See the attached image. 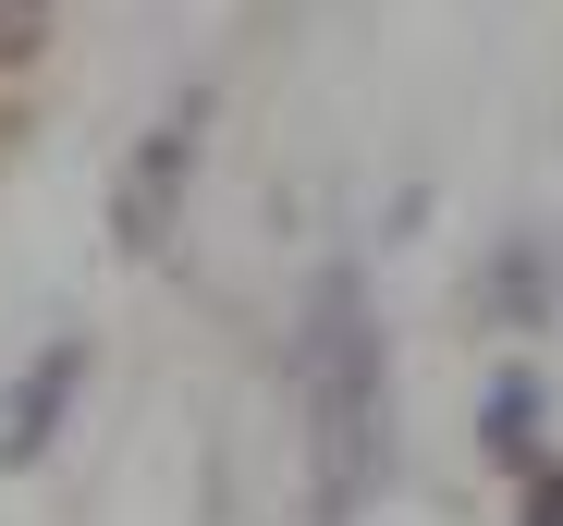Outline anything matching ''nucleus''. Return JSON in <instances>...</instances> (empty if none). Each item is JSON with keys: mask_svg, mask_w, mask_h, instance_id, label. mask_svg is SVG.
Wrapping results in <instances>:
<instances>
[{"mask_svg": "<svg viewBox=\"0 0 563 526\" xmlns=\"http://www.w3.org/2000/svg\"><path fill=\"white\" fill-rule=\"evenodd\" d=\"M307 466H319V526H355V502L393 466V380H380V318L331 270L307 318Z\"/></svg>", "mask_w": 563, "mask_h": 526, "instance_id": "f257e3e1", "label": "nucleus"}, {"mask_svg": "<svg viewBox=\"0 0 563 526\" xmlns=\"http://www.w3.org/2000/svg\"><path fill=\"white\" fill-rule=\"evenodd\" d=\"M539 441V380H503L490 392V454H527Z\"/></svg>", "mask_w": 563, "mask_h": 526, "instance_id": "20e7f679", "label": "nucleus"}, {"mask_svg": "<svg viewBox=\"0 0 563 526\" xmlns=\"http://www.w3.org/2000/svg\"><path fill=\"white\" fill-rule=\"evenodd\" d=\"M184 159H197V99H184L147 159H135V184H123V245H172V197H184Z\"/></svg>", "mask_w": 563, "mask_h": 526, "instance_id": "f03ea898", "label": "nucleus"}, {"mask_svg": "<svg viewBox=\"0 0 563 526\" xmlns=\"http://www.w3.org/2000/svg\"><path fill=\"white\" fill-rule=\"evenodd\" d=\"M62 392H74V356H49V368H37V380H25L13 404H0V466H25V454L49 441V416H62Z\"/></svg>", "mask_w": 563, "mask_h": 526, "instance_id": "7ed1b4c3", "label": "nucleus"}]
</instances>
